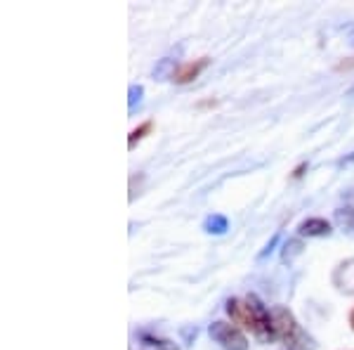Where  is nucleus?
Listing matches in <instances>:
<instances>
[{
    "label": "nucleus",
    "instance_id": "1",
    "mask_svg": "<svg viewBox=\"0 0 354 350\" xmlns=\"http://www.w3.org/2000/svg\"><path fill=\"white\" fill-rule=\"evenodd\" d=\"M227 315L234 324H241L250 329L260 341H274L272 331V313L262 306L258 296H243V298H230L227 301Z\"/></svg>",
    "mask_w": 354,
    "mask_h": 350
},
{
    "label": "nucleus",
    "instance_id": "11",
    "mask_svg": "<svg viewBox=\"0 0 354 350\" xmlns=\"http://www.w3.org/2000/svg\"><path fill=\"white\" fill-rule=\"evenodd\" d=\"M128 109H130V114H133L135 112V107L137 105H140V102H142V95H145V88H142V85H137V83H133V85H130V88H128Z\"/></svg>",
    "mask_w": 354,
    "mask_h": 350
},
{
    "label": "nucleus",
    "instance_id": "5",
    "mask_svg": "<svg viewBox=\"0 0 354 350\" xmlns=\"http://www.w3.org/2000/svg\"><path fill=\"white\" fill-rule=\"evenodd\" d=\"M330 232H333V227H330V222L324 220V218H307L298 227L300 237H328Z\"/></svg>",
    "mask_w": 354,
    "mask_h": 350
},
{
    "label": "nucleus",
    "instance_id": "10",
    "mask_svg": "<svg viewBox=\"0 0 354 350\" xmlns=\"http://www.w3.org/2000/svg\"><path fill=\"white\" fill-rule=\"evenodd\" d=\"M302 254V242L300 239H290V242L283 246V263H293V258L295 256H300Z\"/></svg>",
    "mask_w": 354,
    "mask_h": 350
},
{
    "label": "nucleus",
    "instance_id": "14",
    "mask_svg": "<svg viewBox=\"0 0 354 350\" xmlns=\"http://www.w3.org/2000/svg\"><path fill=\"white\" fill-rule=\"evenodd\" d=\"M350 324H352V329H354V310H352V315H350Z\"/></svg>",
    "mask_w": 354,
    "mask_h": 350
},
{
    "label": "nucleus",
    "instance_id": "13",
    "mask_svg": "<svg viewBox=\"0 0 354 350\" xmlns=\"http://www.w3.org/2000/svg\"><path fill=\"white\" fill-rule=\"evenodd\" d=\"M277 242H279V234H274V237H272V242L267 244V246H265V251H262V254H260V258H265L267 254H272V251H274V246H277Z\"/></svg>",
    "mask_w": 354,
    "mask_h": 350
},
{
    "label": "nucleus",
    "instance_id": "7",
    "mask_svg": "<svg viewBox=\"0 0 354 350\" xmlns=\"http://www.w3.org/2000/svg\"><path fill=\"white\" fill-rule=\"evenodd\" d=\"M335 225H338V229H342L347 237H354V209L345 206V209L335 211Z\"/></svg>",
    "mask_w": 354,
    "mask_h": 350
},
{
    "label": "nucleus",
    "instance_id": "15",
    "mask_svg": "<svg viewBox=\"0 0 354 350\" xmlns=\"http://www.w3.org/2000/svg\"><path fill=\"white\" fill-rule=\"evenodd\" d=\"M350 97H354V88H352V90H350Z\"/></svg>",
    "mask_w": 354,
    "mask_h": 350
},
{
    "label": "nucleus",
    "instance_id": "3",
    "mask_svg": "<svg viewBox=\"0 0 354 350\" xmlns=\"http://www.w3.org/2000/svg\"><path fill=\"white\" fill-rule=\"evenodd\" d=\"M137 343H140V350H180L175 341L170 338H163L158 334H151V331H137Z\"/></svg>",
    "mask_w": 354,
    "mask_h": 350
},
{
    "label": "nucleus",
    "instance_id": "8",
    "mask_svg": "<svg viewBox=\"0 0 354 350\" xmlns=\"http://www.w3.org/2000/svg\"><path fill=\"white\" fill-rule=\"evenodd\" d=\"M203 229L208 234H225L227 229H230V220H227L225 216H220V213H213V216L205 218Z\"/></svg>",
    "mask_w": 354,
    "mask_h": 350
},
{
    "label": "nucleus",
    "instance_id": "6",
    "mask_svg": "<svg viewBox=\"0 0 354 350\" xmlns=\"http://www.w3.org/2000/svg\"><path fill=\"white\" fill-rule=\"evenodd\" d=\"M208 64H210L208 57H201V60H196V62H189V64H185V67L177 69V71L173 73V81L175 83H192L194 78L201 76V71Z\"/></svg>",
    "mask_w": 354,
    "mask_h": 350
},
{
    "label": "nucleus",
    "instance_id": "9",
    "mask_svg": "<svg viewBox=\"0 0 354 350\" xmlns=\"http://www.w3.org/2000/svg\"><path fill=\"white\" fill-rule=\"evenodd\" d=\"M175 71H177V69H175V60L165 57V60L158 62V67L153 69V78H158V81H165V78H173Z\"/></svg>",
    "mask_w": 354,
    "mask_h": 350
},
{
    "label": "nucleus",
    "instance_id": "4",
    "mask_svg": "<svg viewBox=\"0 0 354 350\" xmlns=\"http://www.w3.org/2000/svg\"><path fill=\"white\" fill-rule=\"evenodd\" d=\"M333 284L345 294H354V258L342 261L333 272Z\"/></svg>",
    "mask_w": 354,
    "mask_h": 350
},
{
    "label": "nucleus",
    "instance_id": "2",
    "mask_svg": "<svg viewBox=\"0 0 354 350\" xmlns=\"http://www.w3.org/2000/svg\"><path fill=\"white\" fill-rule=\"evenodd\" d=\"M208 334L225 350H248V338L243 336V331L239 326L230 322H213L208 326Z\"/></svg>",
    "mask_w": 354,
    "mask_h": 350
},
{
    "label": "nucleus",
    "instance_id": "12",
    "mask_svg": "<svg viewBox=\"0 0 354 350\" xmlns=\"http://www.w3.org/2000/svg\"><path fill=\"white\" fill-rule=\"evenodd\" d=\"M153 128V123L151 121H147V123H142L140 125V128H135L133 130V133H130V140H128V147L130 149H135V145H137V142H140L142 140V137H145L147 133H149V130Z\"/></svg>",
    "mask_w": 354,
    "mask_h": 350
}]
</instances>
